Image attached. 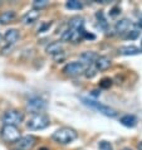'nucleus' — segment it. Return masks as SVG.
Returning a JSON list of instances; mask_svg holds the SVG:
<instances>
[{
	"mask_svg": "<svg viewBox=\"0 0 142 150\" xmlns=\"http://www.w3.org/2000/svg\"><path fill=\"white\" fill-rule=\"evenodd\" d=\"M52 137H53V140L58 144L68 145V144H70L72 141H74L77 139L78 134L74 129L68 127V126H63V127L58 129V130L52 135Z\"/></svg>",
	"mask_w": 142,
	"mask_h": 150,
	"instance_id": "1",
	"label": "nucleus"
},
{
	"mask_svg": "<svg viewBox=\"0 0 142 150\" xmlns=\"http://www.w3.org/2000/svg\"><path fill=\"white\" fill-rule=\"evenodd\" d=\"M82 101L84 105L89 106L91 109H93L96 111H98L99 114L102 115H106L108 117H116L117 116V111L115 109H112V107L107 106V105H103V103L96 101V100H91V98H87V97H82Z\"/></svg>",
	"mask_w": 142,
	"mask_h": 150,
	"instance_id": "2",
	"label": "nucleus"
},
{
	"mask_svg": "<svg viewBox=\"0 0 142 150\" xmlns=\"http://www.w3.org/2000/svg\"><path fill=\"white\" fill-rule=\"evenodd\" d=\"M51 125V119L43 114H35L27 121V127L29 130H44Z\"/></svg>",
	"mask_w": 142,
	"mask_h": 150,
	"instance_id": "3",
	"label": "nucleus"
},
{
	"mask_svg": "<svg viewBox=\"0 0 142 150\" xmlns=\"http://www.w3.org/2000/svg\"><path fill=\"white\" fill-rule=\"evenodd\" d=\"M1 121L4 125H11V126H18L24 121V114L19 110H8L3 114Z\"/></svg>",
	"mask_w": 142,
	"mask_h": 150,
	"instance_id": "4",
	"label": "nucleus"
},
{
	"mask_svg": "<svg viewBox=\"0 0 142 150\" xmlns=\"http://www.w3.org/2000/svg\"><path fill=\"white\" fill-rule=\"evenodd\" d=\"M0 136L4 141L6 143H15L20 139V131L16 126H11V125H3L1 130H0Z\"/></svg>",
	"mask_w": 142,
	"mask_h": 150,
	"instance_id": "5",
	"label": "nucleus"
},
{
	"mask_svg": "<svg viewBox=\"0 0 142 150\" xmlns=\"http://www.w3.org/2000/svg\"><path fill=\"white\" fill-rule=\"evenodd\" d=\"M87 68V66L82 62H70V63L65 64L63 68V73L65 76L73 77V76H78V74L84 73V71Z\"/></svg>",
	"mask_w": 142,
	"mask_h": 150,
	"instance_id": "6",
	"label": "nucleus"
},
{
	"mask_svg": "<svg viewBox=\"0 0 142 150\" xmlns=\"http://www.w3.org/2000/svg\"><path fill=\"white\" fill-rule=\"evenodd\" d=\"M45 107H47V102H45L41 97H38V96L30 97L27 102V109L29 111H32L33 114L41 112L43 110H45Z\"/></svg>",
	"mask_w": 142,
	"mask_h": 150,
	"instance_id": "7",
	"label": "nucleus"
},
{
	"mask_svg": "<svg viewBox=\"0 0 142 150\" xmlns=\"http://www.w3.org/2000/svg\"><path fill=\"white\" fill-rule=\"evenodd\" d=\"M14 144L18 150H30L37 144V137L34 135L20 136V139L18 141H15Z\"/></svg>",
	"mask_w": 142,
	"mask_h": 150,
	"instance_id": "8",
	"label": "nucleus"
},
{
	"mask_svg": "<svg viewBox=\"0 0 142 150\" xmlns=\"http://www.w3.org/2000/svg\"><path fill=\"white\" fill-rule=\"evenodd\" d=\"M83 33H84V30H76V29L68 28L63 34H62V40L72 42V43H78L79 40L83 39Z\"/></svg>",
	"mask_w": 142,
	"mask_h": 150,
	"instance_id": "9",
	"label": "nucleus"
},
{
	"mask_svg": "<svg viewBox=\"0 0 142 150\" xmlns=\"http://www.w3.org/2000/svg\"><path fill=\"white\" fill-rule=\"evenodd\" d=\"M112 61L106 56H98L96 58V61L93 62V67L96 68V71H106L111 67Z\"/></svg>",
	"mask_w": 142,
	"mask_h": 150,
	"instance_id": "10",
	"label": "nucleus"
},
{
	"mask_svg": "<svg viewBox=\"0 0 142 150\" xmlns=\"http://www.w3.org/2000/svg\"><path fill=\"white\" fill-rule=\"evenodd\" d=\"M39 16H40V11H39V10H35V9L29 10L28 13L23 16V24H25V25H29V24L35 23L37 20L39 19Z\"/></svg>",
	"mask_w": 142,
	"mask_h": 150,
	"instance_id": "11",
	"label": "nucleus"
},
{
	"mask_svg": "<svg viewBox=\"0 0 142 150\" xmlns=\"http://www.w3.org/2000/svg\"><path fill=\"white\" fill-rule=\"evenodd\" d=\"M120 54L122 56H135V54H138L141 53V49L136 45H123L118 49Z\"/></svg>",
	"mask_w": 142,
	"mask_h": 150,
	"instance_id": "12",
	"label": "nucleus"
},
{
	"mask_svg": "<svg viewBox=\"0 0 142 150\" xmlns=\"http://www.w3.org/2000/svg\"><path fill=\"white\" fill-rule=\"evenodd\" d=\"M4 39L8 44H14L19 39V32L16 29H8L4 34Z\"/></svg>",
	"mask_w": 142,
	"mask_h": 150,
	"instance_id": "13",
	"label": "nucleus"
},
{
	"mask_svg": "<svg viewBox=\"0 0 142 150\" xmlns=\"http://www.w3.org/2000/svg\"><path fill=\"white\" fill-rule=\"evenodd\" d=\"M47 52L52 56H58L60 53H63V45L60 42H53L47 47Z\"/></svg>",
	"mask_w": 142,
	"mask_h": 150,
	"instance_id": "14",
	"label": "nucleus"
},
{
	"mask_svg": "<svg viewBox=\"0 0 142 150\" xmlns=\"http://www.w3.org/2000/svg\"><path fill=\"white\" fill-rule=\"evenodd\" d=\"M132 27V23L129 19H121L116 23V30L118 33H124V32H128L129 28Z\"/></svg>",
	"mask_w": 142,
	"mask_h": 150,
	"instance_id": "15",
	"label": "nucleus"
},
{
	"mask_svg": "<svg viewBox=\"0 0 142 150\" xmlns=\"http://www.w3.org/2000/svg\"><path fill=\"white\" fill-rule=\"evenodd\" d=\"M84 19L82 16H74L69 20V28L76 29V30H84Z\"/></svg>",
	"mask_w": 142,
	"mask_h": 150,
	"instance_id": "16",
	"label": "nucleus"
},
{
	"mask_svg": "<svg viewBox=\"0 0 142 150\" xmlns=\"http://www.w3.org/2000/svg\"><path fill=\"white\" fill-rule=\"evenodd\" d=\"M15 18H16V13L14 10H5L0 14V23L1 24L11 23Z\"/></svg>",
	"mask_w": 142,
	"mask_h": 150,
	"instance_id": "17",
	"label": "nucleus"
},
{
	"mask_svg": "<svg viewBox=\"0 0 142 150\" xmlns=\"http://www.w3.org/2000/svg\"><path fill=\"white\" fill-rule=\"evenodd\" d=\"M120 122L123 125V126L127 127H135L137 124V117L133 115H123L122 117L120 119Z\"/></svg>",
	"mask_w": 142,
	"mask_h": 150,
	"instance_id": "18",
	"label": "nucleus"
},
{
	"mask_svg": "<svg viewBox=\"0 0 142 150\" xmlns=\"http://www.w3.org/2000/svg\"><path fill=\"white\" fill-rule=\"evenodd\" d=\"M98 57L97 53H94V52H89V51H87L84 53H82L81 54V59H82V63H84L86 66L87 64H93V62L96 61V58Z\"/></svg>",
	"mask_w": 142,
	"mask_h": 150,
	"instance_id": "19",
	"label": "nucleus"
},
{
	"mask_svg": "<svg viewBox=\"0 0 142 150\" xmlns=\"http://www.w3.org/2000/svg\"><path fill=\"white\" fill-rule=\"evenodd\" d=\"M65 6L69 8V9H76V10H79L83 8V4L81 1H78V0H68V1L65 3Z\"/></svg>",
	"mask_w": 142,
	"mask_h": 150,
	"instance_id": "20",
	"label": "nucleus"
},
{
	"mask_svg": "<svg viewBox=\"0 0 142 150\" xmlns=\"http://www.w3.org/2000/svg\"><path fill=\"white\" fill-rule=\"evenodd\" d=\"M49 4L48 0H35L34 3H33V9H35V10H39L40 9H43V8H45Z\"/></svg>",
	"mask_w": 142,
	"mask_h": 150,
	"instance_id": "21",
	"label": "nucleus"
},
{
	"mask_svg": "<svg viewBox=\"0 0 142 150\" xmlns=\"http://www.w3.org/2000/svg\"><path fill=\"white\" fill-rule=\"evenodd\" d=\"M84 74H86V77H87V78H92V77H94L96 74H97V71H96V68L93 67V64H91L89 67H87V68H86Z\"/></svg>",
	"mask_w": 142,
	"mask_h": 150,
	"instance_id": "22",
	"label": "nucleus"
},
{
	"mask_svg": "<svg viewBox=\"0 0 142 150\" xmlns=\"http://www.w3.org/2000/svg\"><path fill=\"white\" fill-rule=\"evenodd\" d=\"M99 150H113V149H112L111 143H108V141H101L99 143Z\"/></svg>",
	"mask_w": 142,
	"mask_h": 150,
	"instance_id": "23",
	"label": "nucleus"
},
{
	"mask_svg": "<svg viewBox=\"0 0 142 150\" xmlns=\"http://www.w3.org/2000/svg\"><path fill=\"white\" fill-rule=\"evenodd\" d=\"M140 30L138 29H133V30H129L128 32V35H127V38H131V39H135V38H137V37L140 35Z\"/></svg>",
	"mask_w": 142,
	"mask_h": 150,
	"instance_id": "24",
	"label": "nucleus"
},
{
	"mask_svg": "<svg viewBox=\"0 0 142 150\" xmlns=\"http://www.w3.org/2000/svg\"><path fill=\"white\" fill-rule=\"evenodd\" d=\"M111 80H108V78H106V80H103L102 83H101V86L102 87H108V86H111Z\"/></svg>",
	"mask_w": 142,
	"mask_h": 150,
	"instance_id": "25",
	"label": "nucleus"
},
{
	"mask_svg": "<svg viewBox=\"0 0 142 150\" xmlns=\"http://www.w3.org/2000/svg\"><path fill=\"white\" fill-rule=\"evenodd\" d=\"M39 150H49V149H48V148H40Z\"/></svg>",
	"mask_w": 142,
	"mask_h": 150,
	"instance_id": "26",
	"label": "nucleus"
},
{
	"mask_svg": "<svg viewBox=\"0 0 142 150\" xmlns=\"http://www.w3.org/2000/svg\"><path fill=\"white\" fill-rule=\"evenodd\" d=\"M1 38H3V35H1V34H0V40H1Z\"/></svg>",
	"mask_w": 142,
	"mask_h": 150,
	"instance_id": "27",
	"label": "nucleus"
},
{
	"mask_svg": "<svg viewBox=\"0 0 142 150\" xmlns=\"http://www.w3.org/2000/svg\"><path fill=\"white\" fill-rule=\"evenodd\" d=\"M123 150H131V149H123Z\"/></svg>",
	"mask_w": 142,
	"mask_h": 150,
	"instance_id": "28",
	"label": "nucleus"
}]
</instances>
